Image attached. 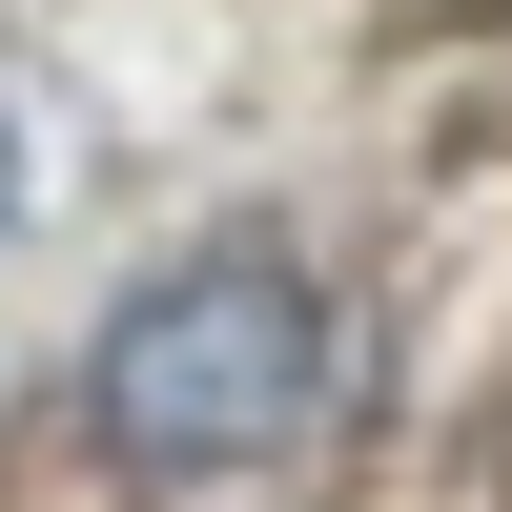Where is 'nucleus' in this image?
Wrapping results in <instances>:
<instances>
[{
  "label": "nucleus",
  "mask_w": 512,
  "mask_h": 512,
  "mask_svg": "<svg viewBox=\"0 0 512 512\" xmlns=\"http://www.w3.org/2000/svg\"><path fill=\"white\" fill-rule=\"evenodd\" d=\"M103 451L123 472H267L287 431L328 410V308L287 246H226V267H164L144 308L103 328Z\"/></svg>",
  "instance_id": "1"
},
{
  "label": "nucleus",
  "mask_w": 512,
  "mask_h": 512,
  "mask_svg": "<svg viewBox=\"0 0 512 512\" xmlns=\"http://www.w3.org/2000/svg\"><path fill=\"white\" fill-rule=\"evenodd\" d=\"M0 205H21V144H0Z\"/></svg>",
  "instance_id": "2"
}]
</instances>
